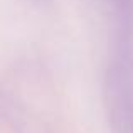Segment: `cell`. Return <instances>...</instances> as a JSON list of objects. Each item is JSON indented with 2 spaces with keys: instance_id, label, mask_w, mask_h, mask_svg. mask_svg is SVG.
<instances>
[]
</instances>
